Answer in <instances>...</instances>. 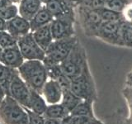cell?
I'll use <instances>...</instances> for the list:
<instances>
[{
  "mask_svg": "<svg viewBox=\"0 0 132 124\" xmlns=\"http://www.w3.org/2000/svg\"><path fill=\"white\" fill-rule=\"evenodd\" d=\"M21 78L31 89L41 94L42 89L49 80L45 66L41 60H25L18 69Z\"/></svg>",
  "mask_w": 132,
  "mask_h": 124,
  "instance_id": "cell-1",
  "label": "cell"
},
{
  "mask_svg": "<svg viewBox=\"0 0 132 124\" xmlns=\"http://www.w3.org/2000/svg\"><path fill=\"white\" fill-rule=\"evenodd\" d=\"M87 65L86 51L79 40H78L68 56L60 63L61 69L66 76L73 80L79 75Z\"/></svg>",
  "mask_w": 132,
  "mask_h": 124,
  "instance_id": "cell-2",
  "label": "cell"
},
{
  "mask_svg": "<svg viewBox=\"0 0 132 124\" xmlns=\"http://www.w3.org/2000/svg\"><path fill=\"white\" fill-rule=\"evenodd\" d=\"M0 122L2 124H28L27 112L13 98L6 95L0 105Z\"/></svg>",
  "mask_w": 132,
  "mask_h": 124,
  "instance_id": "cell-3",
  "label": "cell"
},
{
  "mask_svg": "<svg viewBox=\"0 0 132 124\" xmlns=\"http://www.w3.org/2000/svg\"><path fill=\"white\" fill-rule=\"evenodd\" d=\"M76 16H78L84 35L97 38L99 28L102 23L98 11L84 5H78L76 7Z\"/></svg>",
  "mask_w": 132,
  "mask_h": 124,
  "instance_id": "cell-4",
  "label": "cell"
},
{
  "mask_svg": "<svg viewBox=\"0 0 132 124\" xmlns=\"http://www.w3.org/2000/svg\"><path fill=\"white\" fill-rule=\"evenodd\" d=\"M78 40L76 36L61 40H54L45 51V57L43 62L60 64L68 56Z\"/></svg>",
  "mask_w": 132,
  "mask_h": 124,
  "instance_id": "cell-5",
  "label": "cell"
},
{
  "mask_svg": "<svg viewBox=\"0 0 132 124\" xmlns=\"http://www.w3.org/2000/svg\"><path fill=\"white\" fill-rule=\"evenodd\" d=\"M71 91L82 100L93 102L95 87L88 65L85 66L79 75L71 80Z\"/></svg>",
  "mask_w": 132,
  "mask_h": 124,
  "instance_id": "cell-6",
  "label": "cell"
},
{
  "mask_svg": "<svg viewBox=\"0 0 132 124\" xmlns=\"http://www.w3.org/2000/svg\"><path fill=\"white\" fill-rule=\"evenodd\" d=\"M18 45L22 52L25 60H41L45 57V51L41 49L36 43L32 32H29L18 39Z\"/></svg>",
  "mask_w": 132,
  "mask_h": 124,
  "instance_id": "cell-7",
  "label": "cell"
},
{
  "mask_svg": "<svg viewBox=\"0 0 132 124\" xmlns=\"http://www.w3.org/2000/svg\"><path fill=\"white\" fill-rule=\"evenodd\" d=\"M54 18H72L76 20V0H48L45 4Z\"/></svg>",
  "mask_w": 132,
  "mask_h": 124,
  "instance_id": "cell-8",
  "label": "cell"
},
{
  "mask_svg": "<svg viewBox=\"0 0 132 124\" xmlns=\"http://www.w3.org/2000/svg\"><path fill=\"white\" fill-rule=\"evenodd\" d=\"M9 96L26 109L30 107L31 88L21 78L19 73L13 77L9 87Z\"/></svg>",
  "mask_w": 132,
  "mask_h": 124,
  "instance_id": "cell-9",
  "label": "cell"
},
{
  "mask_svg": "<svg viewBox=\"0 0 132 124\" xmlns=\"http://www.w3.org/2000/svg\"><path fill=\"white\" fill-rule=\"evenodd\" d=\"M121 22H102L97 38L115 47H124L121 35Z\"/></svg>",
  "mask_w": 132,
  "mask_h": 124,
  "instance_id": "cell-10",
  "label": "cell"
},
{
  "mask_svg": "<svg viewBox=\"0 0 132 124\" xmlns=\"http://www.w3.org/2000/svg\"><path fill=\"white\" fill-rule=\"evenodd\" d=\"M75 19L54 18L51 23V30L54 40H61L75 36Z\"/></svg>",
  "mask_w": 132,
  "mask_h": 124,
  "instance_id": "cell-11",
  "label": "cell"
},
{
  "mask_svg": "<svg viewBox=\"0 0 132 124\" xmlns=\"http://www.w3.org/2000/svg\"><path fill=\"white\" fill-rule=\"evenodd\" d=\"M24 61L25 59L18 44L3 49V54L0 58V63L10 68L16 69L23 64Z\"/></svg>",
  "mask_w": 132,
  "mask_h": 124,
  "instance_id": "cell-12",
  "label": "cell"
},
{
  "mask_svg": "<svg viewBox=\"0 0 132 124\" xmlns=\"http://www.w3.org/2000/svg\"><path fill=\"white\" fill-rule=\"evenodd\" d=\"M6 31L18 41V38L22 37L27 33L31 32L30 22L23 18L20 15L16 16L15 18L7 21Z\"/></svg>",
  "mask_w": 132,
  "mask_h": 124,
  "instance_id": "cell-13",
  "label": "cell"
},
{
  "mask_svg": "<svg viewBox=\"0 0 132 124\" xmlns=\"http://www.w3.org/2000/svg\"><path fill=\"white\" fill-rule=\"evenodd\" d=\"M41 95H43L45 100L49 104H54L60 103L63 91L56 80H48L43 87Z\"/></svg>",
  "mask_w": 132,
  "mask_h": 124,
  "instance_id": "cell-14",
  "label": "cell"
},
{
  "mask_svg": "<svg viewBox=\"0 0 132 124\" xmlns=\"http://www.w3.org/2000/svg\"><path fill=\"white\" fill-rule=\"evenodd\" d=\"M43 5L40 0H20L18 15L30 22Z\"/></svg>",
  "mask_w": 132,
  "mask_h": 124,
  "instance_id": "cell-15",
  "label": "cell"
},
{
  "mask_svg": "<svg viewBox=\"0 0 132 124\" xmlns=\"http://www.w3.org/2000/svg\"><path fill=\"white\" fill-rule=\"evenodd\" d=\"M31 32L36 43L45 51L48 49L54 41L51 30V24L45 25V26L41 27Z\"/></svg>",
  "mask_w": 132,
  "mask_h": 124,
  "instance_id": "cell-16",
  "label": "cell"
},
{
  "mask_svg": "<svg viewBox=\"0 0 132 124\" xmlns=\"http://www.w3.org/2000/svg\"><path fill=\"white\" fill-rule=\"evenodd\" d=\"M54 18L51 12L48 10L46 6L44 5L38 11V12L33 17L32 19L30 21L31 31L34 32L36 29H38L41 27H44L45 25L51 24L53 21Z\"/></svg>",
  "mask_w": 132,
  "mask_h": 124,
  "instance_id": "cell-17",
  "label": "cell"
},
{
  "mask_svg": "<svg viewBox=\"0 0 132 124\" xmlns=\"http://www.w3.org/2000/svg\"><path fill=\"white\" fill-rule=\"evenodd\" d=\"M18 74L16 69H12L0 63V85H1L7 95H9V87L13 77Z\"/></svg>",
  "mask_w": 132,
  "mask_h": 124,
  "instance_id": "cell-18",
  "label": "cell"
},
{
  "mask_svg": "<svg viewBox=\"0 0 132 124\" xmlns=\"http://www.w3.org/2000/svg\"><path fill=\"white\" fill-rule=\"evenodd\" d=\"M47 106L48 105H46V101L45 100L42 95L34 89H31L30 107L28 109H31L34 113L43 116L47 109Z\"/></svg>",
  "mask_w": 132,
  "mask_h": 124,
  "instance_id": "cell-19",
  "label": "cell"
},
{
  "mask_svg": "<svg viewBox=\"0 0 132 124\" xmlns=\"http://www.w3.org/2000/svg\"><path fill=\"white\" fill-rule=\"evenodd\" d=\"M69 114V112L60 103H59L48 105L43 116L45 118L62 120L64 118L68 117Z\"/></svg>",
  "mask_w": 132,
  "mask_h": 124,
  "instance_id": "cell-20",
  "label": "cell"
},
{
  "mask_svg": "<svg viewBox=\"0 0 132 124\" xmlns=\"http://www.w3.org/2000/svg\"><path fill=\"white\" fill-rule=\"evenodd\" d=\"M82 101V99L78 97L75 94H73L71 89L63 91V95H62V99L60 103L63 105L66 109H67L69 113L75 109L76 106Z\"/></svg>",
  "mask_w": 132,
  "mask_h": 124,
  "instance_id": "cell-21",
  "label": "cell"
},
{
  "mask_svg": "<svg viewBox=\"0 0 132 124\" xmlns=\"http://www.w3.org/2000/svg\"><path fill=\"white\" fill-rule=\"evenodd\" d=\"M99 12L102 22H123L121 12H116L107 8L106 7H100L97 9Z\"/></svg>",
  "mask_w": 132,
  "mask_h": 124,
  "instance_id": "cell-22",
  "label": "cell"
},
{
  "mask_svg": "<svg viewBox=\"0 0 132 124\" xmlns=\"http://www.w3.org/2000/svg\"><path fill=\"white\" fill-rule=\"evenodd\" d=\"M71 116H88L93 117V109H92V102L82 100L79 104H78L71 113Z\"/></svg>",
  "mask_w": 132,
  "mask_h": 124,
  "instance_id": "cell-23",
  "label": "cell"
},
{
  "mask_svg": "<svg viewBox=\"0 0 132 124\" xmlns=\"http://www.w3.org/2000/svg\"><path fill=\"white\" fill-rule=\"evenodd\" d=\"M43 63L45 66V69H46L49 80H56L60 75L64 74L63 70L61 69L60 64L48 63V62H43Z\"/></svg>",
  "mask_w": 132,
  "mask_h": 124,
  "instance_id": "cell-24",
  "label": "cell"
},
{
  "mask_svg": "<svg viewBox=\"0 0 132 124\" xmlns=\"http://www.w3.org/2000/svg\"><path fill=\"white\" fill-rule=\"evenodd\" d=\"M18 15V6L15 3L0 7V17L5 21H8Z\"/></svg>",
  "mask_w": 132,
  "mask_h": 124,
  "instance_id": "cell-25",
  "label": "cell"
},
{
  "mask_svg": "<svg viewBox=\"0 0 132 124\" xmlns=\"http://www.w3.org/2000/svg\"><path fill=\"white\" fill-rule=\"evenodd\" d=\"M131 1L132 0H106L105 7L113 11L121 12Z\"/></svg>",
  "mask_w": 132,
  "mask_h": 124,
  "instance_id": "cell-26",
  "label": "cell"
},
{
  "mask_svg": "<svg viewBox=\"0 0 132 124\" xmlns=\"http://www.w3.org/2000/svg\"><path fill=\"white\" fill-rule=\"evenodd\" d=\"M16 44H18V41L9 32H7L6 30L0 31V45L3 49L12 47Z\"/></svg>",
  "mask_w": 132,
  "mask_h": 124,
  "instance_id": "cell-27",
  "label": "cell"
},
{
  "mask_svg": "<svg viewBox=\"0 0 132 124\" xmlns=\"http://www.w3.org/2000/svg\"><path fill=\"white\" fill-rule=\"evenodd\" d=\"M78 5H84L93 9L105 7L106 0H76Z\"/></svg>",
  "mask_w": 132,
  "mask_h": 124,
  "instance_id": "cell-28",
  "label": "cell"
},
{
  "mask_svg": "<svg viewBox=\"0 0 132 124\" xmlns=\"http://www.w3.org/2000/svg\"><path fill=\"white\" fill-rule=\"evenodd\" d=\"M26 109V107H25ZM28 114V124H44L45 118L42 115H39L31 109H26Z\"/></svg>",
  "mask_w": 132,
  "mask_h": 124,
  "instance_id": "cell-29",
  "label": "cell"
},
{
  "mask_svg": "<svg viewBox=\"0 0 132 124\" xmlns=\"http://www.w3.org/2000/svg\"><path fill=\"white\" fill-rule=\"evenodd\" d=\"M56 81L60 84L62 91L71 89V79H69L68 76H66L64 74L60 75L57 79Z\"/></svg>",
  "mask_w": 132,
  "mask_h": 124,
  "instance_id": "cell-30",
  "label": "cell"
},
{
  "mask_svg": "<svg viewBox=\"0 0 132 124\" xmlns=\"http://www.w3.org/2000/svg\"><path fill=\"white\" fill-rule=\"evenodd\" d=\"M123 22H125L128 24L132 23V1L128 3L126 7L124 8V10L121 12Z\"/></svg>",
  "mask_w": 132,
  "mask_h": 124,
  "instance_id": "cell-31",
  "label": "cell"
},
{
  "mask_svg": "<svg viewBox=\"0 0 132 124\" xmlns=\"http://www.w3.org/2000/svg\"><path fill=\"white\" fill-rule=\"evenodd\" d=\"M60 122H61V120H60V119L45 118V122H44V124H60Z\"/></svg>",
  "mask_w": 132,
  "mask_h": 124,
  "instance_id": "cell-32",
  "label": "cell"
},
{
  "mask_svg": "<svg viewBox=\"0 0 132 124\" xmlns=\"http://www.w3.org/2000/svg\"><path fill=\"white\" fill-rule=\"evenodd\" d=\"M6 93H5V91H4L3 88V87L0 85V105H1V103H3V99L5 98L6 97Z\"/></svg>",
  "mask_w": 132,
  "mask_h": 124,
  "instance_id": "cell-33",
  "label": "cell"
},
{
  "mask_svg": "<svg viewBox=\"0 0 132 124\" xmlns=\"http://www.w3.org/2000/svg\"><path fill=\"white\" fill-rule=\"evenodd\" d=\"M6 27H7V21H5L0 17V31L6 30Z\"/></svg>",
  "mask_w": 132,
  "mask_h": 124,
  "instance_id": "cell-34",
  "label": "cell"
},
{
  "mask_svg": "<svg viewBox=\"0 0 132 124\" xmlns=\"http://www.w3.org/2000/svg\"><path fill=\"white\" fill-rule=\"evenodd\" d=\"M60 124H72L71 120H70V115H69L68 117L64 118V119L61 120Z\"/></svg>",
  "mask_w": 132,
  "mask_h": 124,
  "instance_id": "cell-35",
  "label": "cell"
},
{
  "mask_svg": "<svg viewBox=\"0 0 132 124\" xmlns=\"http://www.w3.org/2000/svg\"><path fill=\"white\" fill-rule=\"evenodd\" d=\"M86 124H102V123H101V122L97 121V120L96 118H93L91 119L88 122H87Z\"/></svg>",
  "mask_w": 132,
  "mask_h": 124,
  "instance_id": "cell-36",
  "label": "cell"
},
{
  "mask_svg": "<svg viewBox=\"0 0 132 124\" xmlns=\"http://www.w3.org/2000/svg\"><path fill=\"white\" fill-rule=\"evenodd\" d=\"M128 24V23H127ZM128 31H129V34L130 36V38L132 40V23L128 24Z\"/></svg>",
  "mask_w": 132,
  "mask_h": 124,
  "instance_id": "cell-37",
  "label": "cell"
},
{
  "mask_svg": "<svg viewBox=\"0 0 132 124\" xmlns=\"http://www.w3.org/2000/svg\"><path fill=\"white\" fill-rule=\"evenodd\" d=\"M10 1H11V2H12V3H15V4H16V3H19L20 0H10Z\"/></svg>",
  "mask_w": 132,
  "mask_h": 124,
  "instance_id": "cell-38",
  "label": "cell"
},
{
  "mask_svg": "<svg viewBox=\"0 0 132 124\" xmlns=\"http://www.w3.org/2000/svg\"><path fill=\"white\" fill-rule=\"evenodd\" d=\"M3 47L0 45V58H1V56H2V54H3Z\"/></svg>",
  "mask_w": 132,
  "mask_h": 124,
  "instance_id": "cell-39",
  "label": "cell"
},
{
  "mask_svg": "<svg viewBox=\"0 0 132 124\" xmlns=\"http://www.w3.org/2000/svg\"><path fill=\"white\" fill-rule=\"evenodd\" d=\"M40 1L42 2V3H43L44 4H45V3H47V1H48V0H40Z\"/></svg>",
  "mask_w": 132,
  "mask_h": 124,
  "instance_id": "cell-40",
  "label": "cell"
},
{
  "mask_svg": "<svg viewBox=\"0 0 132 124\" xmlns=\"http://www.w3.org/2000/svg\"><path fill=\"white\" fill-rule=\"evenodd\" d=\"M131 73H132V72H131Z\"/></svg>",
  "mask_w": 132,
  "mask_h": 124,
  "instance_id": "cell-41",
  "label": "cell"
},
{
  "mask_svg": "<svg viewBox=\"0 0 132 124\" xmlns=\"http://www.w3.org/2000/svg\"><path fill=\"white\" fill-rule=\"evenodd\" d=\"M1 124H2V123H1Z\"/></svg>",
  "mask_w": 132,
  "mask_h": 124,
  "instance_id": "cell-42",
  "label": "cell"
}]
</instances>
